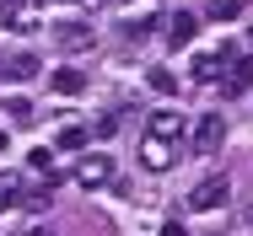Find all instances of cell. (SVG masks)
<instances>
[{
    "label": "cell",
    "mask_w": 253,
    "mask_h": 236,
    "mask_svg": "<svg viewBox=\"0 0 253 236\" xmlns=\"http://www.w3.org/2000/svg\"><path fill=\"white\" fill-rule=\"evenodd\" d=\"M178 140H183V113H151L146 135H140V167L146 172H167L178 161Z\"/></svg>",
    "instance_id": "1"
},
{
    "label": "cell",
    "mask_w": 253,
    "mask_h": 236,
    "mask_svg": "<svg viewBox=\"0 0 253 236\" xmlns=\"http://www.w3.org/2000/svg\"><path fill=\"white\" fill-rule=\"evenodd\" d=\"M232 199V177L226 172H210V177H200L194 188H189V209L194 215H210V209H221Z\"/></svg>",
    "instance_id": "2"
},
{
    "label": "cell",
    "mask_w": 253,
    "mask_h": 236,
    "mask_svg": "<svg viewBox=\"0 0 253 236\" xmlns=\"http://www.w3.org/2000/svg\"><path fill=\"white\" fill-rule=\"evenodd\" d=\"M226 145V118L221 113H200V124H194V156H215Z\"/></svg>",
    "instance_id": "3"
},
{
    "label": "cell",
    "mask_w": 253,
    "mask_h": 236,
    "mask_svg": "<svg viewBox=\"0 0 253 236\" xmlns=\"http://www.w3.org/2000/svg\"><path fill=\"white\" fill-rule=\"evenodd\" d=\"M76 183H81V188H102V183H113V161L97 156V150H86V156L76 161Z\"/></svg>",
    "instance_id": "4"
},
{
    "label": "cell",
    "mask_w": 253,
    "mask_h": 236,
    "mask_svg": "<svg viewBox=\"0 0 253 236\" xmlns=\"http://www.w3.org/2000/svg\"><path fill=\"white\" fill-rule=\"evenodd\" d=\"M0 22H5L11 33H33V27H38V5H33V0H11V5H5V0H0Z\"/></svg>",
    "instance_id": "5"
},
{
    "label": "cell",
    "mask_w": 253,
    "mask_h": 236,
    "mask_svg": "<svg viewBox=\"0 0 253 236\" xmlns=\"http://www.w3.org/2000/svg\"><path fill=\"white\" fill-rule=\"evenodd\" d=\"M54 43L65 48V54H81V48H92V27L86 22H59L54 27Z\"/></svg>",
    "instance_id": "6"
},
{
    "label": "cell",
    "mask_w": 253,
    "mask_h": 236,
    "mask_svg": "<svg viewBox=\"0 0 253 236\" xmlns=\"http://www.w3.org/2000/svg\"><path fill=\"white\" fill-rule=\"evenodd\" d=\"M253 86V54L248 59H232V65H226V81H221V92L226 97H243Z\"/></svg>",
    "instance_id": "7"
},
{
    "label": "cell",
    "mask_w": 253,
    "mask_h": 236,
    "mask_svg": "<svg viewBox=\"0 0 253 236\" xmlns=\"http://www.w3.org/2000/svg\"><path fill=\"white\" fill-rule=\"evenodd\" d=\"M194 33H200V22H194L189 11L167 16V48H189V43H194Z\"/></svg>",
    "instance_id": "8"
},
{
    "label": "cell",
    "mask_w": 253,
    "mask_h": 236,
    "mask_svg": "<svg viewBox=\"0 0 253 236\" xmlns=\"http://www.w3.org/2000/svg\"><path fill=\"white\" fill-rule=\"evenodd\" d=\"M221 65H232V48H226V43L215 48V54H200V59H194V75H200V81H215Z\"/></svg>",
    "instance_id": "9"
},
{
    "label": "cell",
    "mask_w": 253,
    "mask_h": 236,
    "mask_svg": "<svg viewBox=\"0 0 253 236\" xmlns=\"http://www.w3.org/2000/svg\"><path fill=\"white\" fill-rule=\"evenodd\" d=\"M49 86H54L59 97H76V92H86V75H81V70H54Z\"/></svg>",
    "instance_id": "10"
},
{
    "label": "cell",
    "mask_w": 253,
    "mask_h": 236,
    "mask_svg": "<svg viewBox=\"0 0 253 236\" xmlns=\"http://www.w3.org/2000/svg\"><path fill=\"white\" fill-rule=\"evenodd\" d=\"M38 70H43V65H38V54H16V59L5 65V75H11V81H33Z\"/></svg>",
    "instance_id": "11"
},
{
    "label": "cell",
    "mask_w": 253,
    "mask_h": 236,
    "mask_svg": "<svg viewBox=\"0 0 253 236\" xmlns=\"http://www.w3.org/2000/svg\"><path fill=\"white\" fill-rule=\"evenodd\" d=\"M0 113H11V124H38V113H33V102H27V97H5V102H0Z\"/></svg>",
    "instance_id": "12"
},
{
    "label": "cell",
    "mask_w": 253,
    "mask_h": 236,
    "mask_svg": "<svg viewBox=\"0 0 253 236\" xmlns=\"http://www.w3.org/2000/svg\"><path fill=\"white\" fill-rule=\"evenodd\" d=\"M243 11H248V0H210V16L215 22H237Z\"/></svg>",
    "instance_id": "13"
},
{
    "label": "cell",
    "mask_w": 253,
    "mask_h": 236,
    "mask_svg": "<svg viewBox=\"0 0 253 236\" xmlns=\"http://www.w3.org/2000/svg\"><path fill=\"white\" fill-rule=\"evenodd\" d=\"M86 140H92V135H86L81 124H65V129H59V150H86Z\"/></svg>",
    "instance_id": "14"
},
{
    "label": "cell",
    "mask_w": 253,
    "mask_h": 236,
    "mask_svg": "<svg viewBox=\"0 0 253 236\" xmlns=\"http://www.w3.org/2000/svg\"><path fill=\"white\" fill-rule=\"evenodd\" d=\"M146 81H151V92H162V97H172V92H178V75H172V70H151Z\"/></svg>",
    "instance_id": "15"
},
{
    "label": "cell",
    "mask_w": 253,
    "mask_h": 236,
    "mask_svg": "<svg viewBox=\"0 0 253 236\" xmlns=\"http://www.w3.org/2000/svg\"><path fill=\"white\" fill-rule=\"evenodd\" d=\"M22 193V177L16 172H0V199H16Z\"/></svg>",
    "instance_id": "16"
},
{
    "label": "cell",
    "mask_w": 253,
    "mask_h": 236,
    "mask_svg": "<svg viewBox=\"0 0 253 236\" xmlns=\"http://www.w3.org/2000/svg\"><path fill=\"white\" fill-rule=\"evenodd\" d=\"M119 124H124L119 113H102V118H97V135H102V140H108V135H119Z\"/></svg>",
    "instance_id": "17"
},
{
    "label": "cell",
    "mask_w": 253,
    "mask_h": 236,
    "mask_svg": "<svg viewBox=\"0 0 253 236\" xmlns=\"http://www.w3.org/2000/svg\"><path fill=\"white\" fill-rule=\"evenodd\" d=\"M33 172H54V161H49V145H38V150H33Z\"/></svg>",
    "instance_id": "18"
},
{
    "label": "cell",
    "mask_w": 253,
    "mask_h": 236,
    "mask_svg": "<svg viewBox=\"0 0 253 236\" xmlns=\"http://www.w3.org/2000/svg\"><path fill=\"white\" fill-rule=\"evenodd\" d=\"M162 236H189V231H183L178 220H167V226H162Z\"/></svg>",
    "instance_id": "19"
},
{
    "label": "cell",
    "mask_w": 253,
    "mask_h": 236,
    "mask_svg": "<svg viewBox=\"0 0 253 236\" xmlns=\"http://www.w3.org/2000/svg\"><path fill=\"white\" fill-rule=\"evenodd\" d=\"M5 140H11V135H5V129H0V150H5Z\"/></svg>",
    "instance_id": "20"
},
{
    "label": "cell",
    "mask_w": 253,
    "mask_h": 236,
    "mask_svg": "<svg viewBox=\"0 0 253 236\" xmlns=\"http://www.w3.org/2000/svg\"><path fill=\"white\" fill-rule=\"evenodd\" d=\"M248 54H253V33H248Z\"/></svg>",
    "instance_id": "21"
},
{
    "label": "cell",
    "mask_w": 253,
    "mask_h": 236,
    "mask_svg": "<svg viewBox=\"0 0 253 236\" xmlns=\"http://www.w3.org/2000/svg\"><path fill=\"white\" fill-rule=\"evenodd\" d=\"M33 236H49V231H33Z\"/></svg>",
    "instance_id": "22"
},
{
    "label": "cell",
    "mask_w": 253,
    "mask_h": 236,
    "mask_svg": "<svg viewBox=\"0 0 253 236\" xmlns=\"http://www.w3.org/2000/svg\"><path fill=\"white\" fill-rule=\"evenodd\" d=\"M86 5H92V0H86Z\"/></svg>",
    "instance_id": "23"
}]
</instances>
